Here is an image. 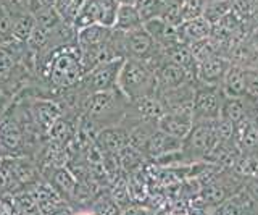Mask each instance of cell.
Masks as SVG:
<instances>
[{
  "label": "cell",
  "instance_id": "obj_1",
  "mask_svg": "<svg viewBox=\"0 0 258 215\" xmlns=\"http://www.w3.org/2000/svg\"><path fill=\"white\" fill-rule=\"evenodd\" d=\"M118 89L129 102L147 95H157L155 71L142 60L126 59L119 70Z\"/></svg>",
  "mask_w": 258,
  "mask_h": 215
},
{
  "label": "cell",
  "instance_id": "obj_2",
  "mask_svg": "<svg viewBox=\"0 0 258 215\" xmlns=\"http://www.w3.org/2000/svg\"><path fill=\"white\" fill-rule=\"evenodd\" d=\"M84 75L86 70L79 47H61L52 53L47 63L48 81L56 89H68L79 84Z\"/></svg>",
  "mask_w": 258,
  "mask_h": 215
},
{
  "label": "cell",
  "instance_id": "obj_3",
  "mask_svg": "<svg viewBox=\"0 0 258 215\" xmlns=\"http://www.w3.org/2000/svg\"><path fill=\"white\" fill-rule=\"evenodd\" d=\"M129 100L123 95L119 89H113L107 92H97L89 95L87 103V120L91 126L99 125L100 128H108V126H116L123 118L124 105Z\"/></svg>",
  "mask_w": 258,
  "mask_h": 215
},
{
  "label": "cell",
  "instance_id": "obj_4",
  "mask_svg": "<svg viewBox=\"0 0 258 215\" xmlns=\"http://www.w3.org/2000/svg\"><path fill=\"white\" fill-rule=\"evenodd\" d=\"M220 144L216 134V120L194 122L192 130L182 141V154L185 160H207L212 150Z\"/></svg>",
  "mask_w": 258,
  "mask_h": 215
},
{
  "label": "cell",
  "instance_id": "obj_5",
  "mask_svg": "<svg viewBox=\"0 0 258 215\" xmlns=\"http://www.w3.org/2000/svg\"><path fill=\"white\" fill-rule=\"evenodd\" d=\"M126 59H113L102 62L99 65H95L92 70H89L81 79V84L86 89L89 95L97 92H107L118 89V76L119 70L123 67Z\"/></svg>",
  "mask_w": 258,
  "mask_h": 215
},
{
  "label": "cell",
  "instance_id": "obj_6",
  "mask_svg": "<svg viewBox=\"0 0 258 215\" xmlns=\"http://www.w3.org/2000/svg\"><path fill=\"white\" fill-rule=\"evenodd\" d=\"M224 94L221 86H207L200 84L196 87L192 102L194 122L218 120L221 117V107L224 102Z\"/></svg>",
  "mask_w": 258,
  "mask_h": 215
},
{
  "label": "cell",
  "instance_id": "obj_7",
  "mask_svg": "<svg viewBox=\"0 0 258 215\" xmlns=\"http://www.w3.org/2000/svg\"><path fill=\"white\" fill-rule=\"evenodd\" d=\"M158 130L163 131L169 136L177 139H185L189 131L194 126V112L192 107L177 109V110H166V112L158 118Z\"/></svg>",
  "mask_w": 258,
  "mask_h": 215
},
{
  "label": "cell",
  "instance_id": "obj_8",
  "mask_svg": "<svg viewBox=\"0 0 258 215\" xmlns=\"http://www.w3.org/2000/svg\"><path fill=\"white\" fill-rule=\"evenodd\" d=\"M124 49L129 55V59L142 60L147 63L152 57H155L157 52V44L152 39V36L144 29V26L124 33Z\"/></svg>",
  "mask_w": 258,
  "mask_h": 215
},
{
  "label": "cell",
  "instance_id": "obj_9",
  "mask_svg": "<svg viewBox=\"0 0 258 215\" xmlns=\"http://www.w3.org/2000/svg\"><path fill=\"white\" fill-rule=\"evenodd\" d=\"M23 147V130L20 122L12 115H5L0 122V152L4 157H23L20 150Z\"/></svg>",
  "mask_w": 258,
  "mask_h": 215
},
{
  "label": "cell",
  "instance_id": "obj_10",
  "mask_svg": "<svg viewBox=\"0 0 258 215\" xmlns=\"http://www.w3.org/2000/svg\"><path fill=\"white\" fill-rule=\"evenodd\" d=\"M155 78H157V92L177 89V87H182L192 83L194 79L185 70L166 60L155 70Z\"/></svg>",
  "mask_w": 258,
  "mask_h": 215
},
{
  "label": "cell",
  "instance_id": "obj_11",
  "mask_svg": "<svg viewBox=\"0 0 258 215\" xmlns=\"http://www.w3.org/2000/svg\"><path fill=\"white\" fill-rule=\"evenodd\" d=\"M229 60L223 55H213L197 65L196 79L200 84L207 86H221V81L229 68Z\"/></svg>",
  "mask_w": 258,
  "mask_h": 215
},
{
  "label": "cell",
  "instance_id": "obj_12",
  "mask_svg": "<svg viewBox=\"0 0 258 215\" xmlns=\"http://www.w3.org/2000/svg\"><path fill=\"white\" fill-rule=\"evenodd\" d=\"M182 149V139H177L174 136L157 130L155 133L149 138L142 149V154L147 155L152 160H158V158L169 155L173 152H179Z\"/></svg>",
  "mask_w": 258,
  "mask_h": 215
},
{
  "label": "cell",
  "instance_id": "obj_13",
  "mask_svg": "<svg viewBox=\"0 0 258 215\" xmlns=\"http://www.w3.org/2000/svg\"><path fill=\"white\" fill-rule=\"evenodd\" d=\"M129 146V131L123 128L121 125L108 126L103 128L97 134V147L103 154L118 155L121 150Z\"/></svg>",
  "mask_w": 258,
  "mask_h": 215
},
{
  "label": "cell",
  "instance_id": "obj_14",
  "mask_svg": "<svg viewBox=\"0 0 258 215\" xmlns=\"http://www.w3.org/2000/svg\"><path fill=\"white\" fill-rule=\"evenodd\" d=\"M212 31H213L212 23H210L205 17L187 20V21H184L179 28H177L181 42L185 44V45H192L196 42L210 39V37H212Z\"/></svg>",
  "mask_w": 258,
  "mask_h": 215
},
{
  "label": "cell",
  "instance_id": "obj_15",
  "mask_svg": "<svg viewBox=\"0 0 258 215\" xmlns=\"http://www.w3.org/2000/svg\"><path fill=\"white\" fill-rule=\"evenodd\" d=\"M221 91L224 97L231 99H242L247 95V86H245V68L231 63L228 71L221 81Z\"/></svg>",
  "mask_w": 258,
  "mask_h": 215
},
{
  "label": "cell",
  "instance_id": "obj_16",
  "mask_svg": "<svg viewBox=\"0 0 258 215\" xmlns=\"http://www.w3.org/2000/svg\"><path fill=\"white\" fill-rule=\"evenodd\" d=\"M48 183L67 202L76 197V193L79 189V180L64 167L53 169L50 173V178H48Z\"/></svg>",
  "mask_w": 258,
  "mask_h": 215
},
{
  "label": "cell",
  "instance_id": "obj_17",
  "mask_svg": "<svg viewBox=\"0 0 258 215\" xmlns=\"http://www.w3.org/2000/svg\"><path fill=\"white\" fill-rule=\"evenodd\" d=\"M34 122L37 126H40V130L48 133V130L52 128V125L61 117V110L56 105L55 102L50 100H37L31 110Z\"/></svg>",
  "mask_w": 258,
  "mask_h": 215
},
{
  "label": "cell",
  "instance_id": "obj_18",
  "mask_svg": "<svg viewBox=\"0 0 258 215\" xmlns=\"http://www.w3.org/2000/svg\"><path fill=\"white\" fill-rule=\"evenodd\" d=\"M131 105L134 109V112L139 120H155L158 122V118L166 112L165 105L161 103V100L157 95H147V97H141L131 100Z\"/></svg>",
  "mask_w": 258,
  "mask_h": 215
},
{
  "label": "cell",
  "instance_id": "obj_19",
  "mask_svg": "<svg viewBox=\"0 0 258 215\" xmlns=\"http://www.w3.org/2000/svg\"><path fill=\"white\" fill-rule=\"evenodd\" d=\"M99 21H100L99 0H86V2L81 5L75 20H73V25H75L78 31H81L92 25H99Z\"/></svg>",
  "mask_w": 258,
  "mask_h": 215
},
{
  "label": "cell",
  "instance_id": "obj_20",
  "mask_svg": "<svg viewBox=\"0 0 258 215\" xmlns=\"http://www.w3.org/2000/svg\"><path fill=\"white\" fill-rule=\"evenodd\" d=\"M144 25L141 18L139 10L136 9V5H119L115 28L119 33H129V31L137 29Z\"/></svg>",
  "mask_w": 258,
  "mask_h": 215
},
{
  "label": "cell",
  "instance_id": "obj_21",
  "mask_svg": "<svg viewBox=\"0 0 258 215\" xmlns=\"http://www.w3.org/2000/svg\"><path fill=\"white\" fill-rule=\"evenodd\" d=\"M37 23L36 18L32 15H23V17L16 18L13 21V26H12V39L15 42H20V44H28L29 37L32 34V31L36 29Z\"/></svg>",
  "mask_w": 258,
  "mask_h": 215
},
{
  "label": "cell",
  "instance_id": "obj_22",
  "mask_svg": "<svg viewBox=\"0 0 258 215\" xmlns=\"http://www.w3.org/2000/svg\"><path fill=\"white\" fill-rule=\"evenodd\" d=\"M48 136L53 141V144L64 147L73 139V136H75V126H73V123L67 120V118L60 117L58 120L52 125V128L48 130Z\"/></svg>",
  "mask_w": 258,
  "mask_h": 215
},
{
  "label": "cell",
  "instance_id": "obj_23",
  "mask_svg": "<svg viewBox=\"0 0 258 215\" xmlns=\"http://www.w3.org/2000/svg\"><path fill=\"white\" fill-rule=\"evenodd\" d=\"M118 160L121 165V170H124L126 173L131 175L136 172H141L142 164H144V154L139 149H136L129 144L118 154Z\"/></svg>",
  "mask_w": 258,
  "mask_h": 215
},
{
  "label": "cell",
  "instance_id": "obj_24",
  "mask_svg": "<svg viewBox=\"0 0 258 215\" xmlns=\"http://www.w3.org/2000/svg\"><path fill=\"white\" fill-rule=\"evenodd\" d=\"M136 9L139 10L144 23L153 18H163L166 0H136Z\"/></svg>",
  "mask_w": 258,
  "mask_h": 215
},
{
  "label": "cell",
  "instance_id": "obj_25",
  "mask_svg": "<svg viewBox=\"0 0 258 215\" xmlns=\"http://www.w3.org/2000/svg\"><path fill=\"white\" fill-rule=\"evenodd\" d=\"M34 18H36L37 26L42 28L44 31H47L48 34H50L52 31H55L56 26H58L60 21H61L60 15L53 10V7H42Z\"/></svg>",
  "mask_w": 258,
  "mask_h": 215
},
{
  "label": "cell",
  "instance_id": "obj_26",
  "mask_svg": "<svg viewBox=\"0 0 258 215\" xmlns=\"http://www.w3.org/2000/svg\"><path fill=\"white\" fill-rule=\"evenodd\" d=\"M99 7H100L99 25L103 28H108V29L115 28L119 4L116 2V0H99Z\"/></svg>",
  "mask_w": 258,
  "mask_h": 215
},
{
  "label": "cell",
  "instance_id": "obj_27",
  "mask_svg": "<svg viewBox=\"0 0 258 215\" xmlns=\"http://www.w3.org/2000/svg\"><path fill=\"white\" fill-rule=\"evenodd\" d=\"M16 53L8 49V45H0V83L5 81V79L10 78L12 71L15 70V65H16Z\"/></svg>",
  "mask_w": 258,
  "mask_h": 215
},
{
  "label": "cell",
  "instance_id": "obj_28",
  "mask_svg": "<svg viewBox=\"0 0 258 215\" xmlns=\"http://www.w3.org/2000/svg\"><path fill=\"white\" fill-rule=\"evenodd\" d=\"M92 204L94 205L91 207V210L95 215H119L121 213V209L118 207V204L113 201L110 194L107 196L100 194Z\"/></svg>",
  "mask_w": 258,
  "mask_h": 215
},
{
  "label": "cell",
  "instance_id": "obj_29",
  "mask_svg": "<svg viewBox=\"0 0 258 215\" xmlns=\"http://www.w3.org/2000/svg\"><path fill=\"white\" fill-rule=\"evenodd\" d=\"M40 215H75L71 205L64 201V199H58V201H52L47 204L39 205Z\"/></svg>",
  "mask_w": 258,
  "mask_h": 215
},
{
  "label": "cell",
  "instance_id": "obj_30",
  "mask_svg": "<svg viewBox=\"0 0 258 215\" xmlns=\"http://www.w3.org/2000/svg\"><path fill=\"white\" fill-rule=\"evenodd\" d=\"M207 2L205 0H185L182 5V20H194L199 17H204Z\"/></svg>",
  "mask_w": 258,
  "mask_h": 215
},
{
  "label": "cell",
  "instance_id": "obj_31",
  "mask_svg": "<svg viewBox=\"0 0 258 215\" xmlns=\"http://www.w3.org/2000/svg\"><path fill=\"white\" fill-rule=\"evenodd\" d=\"M245 86L247 97L258 102V67L245 68Z\"/></svg>",
  "mask_w": 258,
  "mask_h": 215
},
{
  "label": "cell",
  "instance_id": "obj_32",
  "mask_svg": "<svg viewBox=\"0 0 258 215\" xmlns=\"http://www.w3.org/2000/svg\"><path fill=\"white\" fill-rule=\"evenodd\" d=\"M48 33L47 31H44L42 28H39V26H36V29L32 31V34H31V37H29V41H28V44H29V47H32V49H36V50H40L42 47H45V44L48 42Z\"/></svg>",
  "mask_w": 258,
  "mask_h": 215
},
{
  "label": "cell",
  "instance_id": "obj_33",
  "mask_svg": "<svg viewBox=\"0 0 258 215\" xmlns=\"http://www.w3.org/2000/svg\"><path fill=\"white\" fill-rule=\"evenodd\" d=\"M119 215H155V210L145 204H131L121 210Z\"/></svg>",
  "mask_w": 258,
  "mask_h": 215
},
{
  "label": "cell",
  "instance_id": "obj_34",
  "mask_svg": "<svg viewBox=\"0 0 258 215\" xmlns=\"http://www.w3.org/2000/svg\"><path fill=\"white\" fill-rule=\"evenodd\" d=\"M7 107H8V97L5 94L0 92V122L4 120V117L7 114Z\"/></svg>",
  "mask_w": 258,
  "mask_h": 215
},
{
  "label": "cell",
  "instance_id": "obj_35",
  "mask_svg": "<svg viewBox=\"0 0 258 215\" xmlns=\"http://www.w3.org/2000/svg\"><path fill=\"white\" fill-rule=\"evenodd\" d=\"M75 215H95L91 209H84V210H79V212H75Z\"/></svg>",
  "mask_w": 258,
  "mask_h": 215
},
{
  "label": "cell",
  "instance_id": "obj_36",
  "mask_svg": "<svg viewBox=\"0 0 258 215\" xmlns=\"http://www.w3.org/2000/svg\"><path fill=\"white\" fill-rule=\"evenodd\" d=\"M119 5H136V0H116Z\"/></svg>",
  "mask_w": 258,
  "mask_h": 215
},
{
  "label": "cell",
  "instance_id": "obj_37",
  "mask_svg": "<svg viewBox=\"0 0 258 215\" xmlns=\"http://www.w3.org/2000/svg\"><path fill=\"white\" fill-rule=\"evenodd\" d=\"M40 4H42V7H53L55 0H39Z\"/></svg>",
  "mask_w": 258,
  "mask_h": 215
},
{
  "label": "cell",
  "instance_id": "obj_38",
  "mask_svg": "<svg viewBox=\"0 0 258 215\" xmlns=\"http://www.w3.org/2000/svg\"><path fill=\"white\" fill-rule=\"evenodd\" d=\"M165 215H187V213H181V212H168Z\"/></svg>",
  "mask_w": 258,
  "mask_h": 215
},
{
  "label": "cell",
  "instance_id": "obj_39",
  "mask_svg": "<svg viewBox=\"0 0 258 215\" xmlns=\"http://www.w3.org/2000/svg\"><path fill=\"white\" fill-rule=\"evenodd\" d=\"M182 2H185V0H182Z\"/></svg>",
  "mask_w": 258,
  "mask_h": 215
}]
</instances>
